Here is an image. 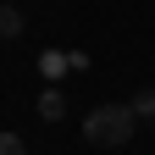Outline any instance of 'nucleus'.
Segmentation results:
<instances>
[{
	"instance_id": "5",
	"label": "nucleus",
	"mask_w": 155,
	"mask_h": 155,
	"mask_svg": "<svg viewBox=\"0 0 155 155\" xmlns=\"http://www.w3.org/2000/svg\"><path fill=\"white\" fill-rule=\"evenodd\" d=\"M0 155H28V144L17 139V133H0Z\"/></svg>"
},
{
	"instance_id": "1",
	"label": "nucleus",
	"mask_w": 155,
	"mask_h": 155,
	"mask_svg": "<svg viewBox=\"0 0 155 155\" xmlns=\"http://www.w3.org/2000/svg\"><path fill=\"white\" fill-rule=\"evenodd\" d=\"M133 133H139V111L133 105H94L83 116V139L94 150H122Z\"/></svg>"
},
{
	"instance_id": "4",
	"label": "nucleus",
	"mask_w": 155,
	"mask_h": 155,
	"mask_svg": "<svg viewBox=\"0 0 155 155\" xmlns=\"http://www.w3.org/2000/svg\"><path fill=\"white\" fill-rule=\"evenodd\" d=\"M22 33V11L17 6H0V39H17Z\"/></svg>"
},
{
	"instance_id": "2",
	"label": "nucleus",
	"mask_w": 155,
	"mask_h": 155,
	"mask_svg": "<svg viewBox=\"0 0 155 155\" xmlns=\"http://www.w3.org/2000/svg\"><path fill=\"white\" fill-rule=\"evenodd\" d=\"M127 105L139 111V122H150V127H155V89H139V94H133Z\"/></svg>"
},
{
	"instance_id": "3",
	"label": "nucleus",
	"mask_w": 155,
	"mask_h": 155,
	"mask_svg": "<svg viewBox=\"0 0 155 155\" xmlns=\"http://www.w3.org/2000/svg\"><path fill=\"white\" fill-rule=\"evenodd\" d=\"M39 116H45V122H61V116H67V100H61V94H45V100H39Z\"/></svg>"
}]
</instances>
